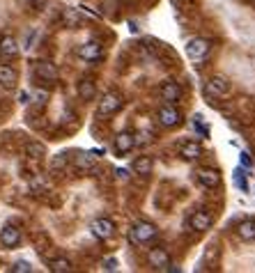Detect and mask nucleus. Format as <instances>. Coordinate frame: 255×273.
<instances>
[{"instance_id": "nucleus-1", "label": "nucleus", "mask_w": 255, "mask_h": 273, "mask_svg": "<svg viewBox=\"0 0 255 273\" xmlns=\"http://www.w3.org/2000/svg\"><path fill=\"white\" fill-rule=\"evenodd\" d=\"M156 234H159V228H156L154 223H150V220H138V223H134L129 230V241L134 246H145V244H150L152 239H156Z\"/></svg>"}, {"instance_id": "nucleus-2", "label": "nucleus", "mask_w": 255, "mask_h": 273, "mask_svg": "<svg viewBox=\"0 0 255 273\" xmlns=\"http://www.w3.org/2000/svg\"><path fill=\"white\" fill-rule=\"evenodd\" d=\"M211 51V41L205 39V37H193V39L186 41V55H189L191 62H202L207 60Z\"/></svg>"}, {"instance_id": "nucleus-3", "label": "nucleus", "mask_w": 255, "mask_h": 273, "mask_svg": "<svg viewBox=\"0 0 255 273\" xmlns=\"http://www.w3.org/2000/svg\"><path fill=\"white\" fill-rule=\"evenodd\" d=\"M122 104H124L122 95H117V92H106L99 99V104H97V115H99V117H110V115H115L117 110L122 108Z\"/></svg>"}, {"instance_id": "nucleus-4", "label": "nucleus", "mask_w": 255, "mask_h": 273, "mask_svg": "<svg viewBox=\"0 0 255 273\" xmlns=\"http://www.w3.org/2000/svg\"><path fill=\"white\" fill-rule=\"evenodd\" d=\"M230 92V83L223 76H211L205 83V97L207 99H223Z\"/></svg>"}, {"instance_id": "nucleus-5", "label": "nucleus", "mask_w": 255, "mask_h": 273, "mask_svg": "<svg viewBox=\"0 0 255 273\" xmlns=\"http://www.w3.org/2000/svg\"><path fill=\"white\" fill-rule=\"evenodd\" d=\"M35 78L39 83H55L60 78V69L51 60H39V62H35Z\"/></svg>"}, {"instance_id": "nucleus-6", "label": "nucleus", "mask_w": 255, "mask_h": 273, "mask_svg": "<svg viewBox=\"0 0 255 273\" xmlns=\"http://www.w3.org/2000/svg\"><path fill=\"white\" fill-rule=\"evenodd\" d=\"M76 55H78L80 60H85V62H99V60L104 58V46L97 39L85 41V44H80L78 49H76Z\"/></svg>"}, {"instance_id": "nucleus-7", "label": "nucleus", "mask_w": 255, "mask_h": 273, "mask_svg": "<svg viewBox=\"0 0 255 273\" xmlns=\"http://www.w3.org/2000/svg\"><path fill=\"white\" fill-rule=\"evenodd\" d=\"M156 119H159L161 126H165V129H173V126H177L182 122V113L175 108V104H165V106H161V108H159Z\"/></svg>"}, {"instance_id": "nucleus-8", "label": "nucleus", "mask_w": 255, "mask_h": 273, "mask_svg": "<svg viewBox=\"0 0 255 273\" xmlns=\"http://www.w3.org/2000/svg\"><path fill=\"white\" fill-rule=\"evenodd\" d=\"M90 232L95 239H99V241H108L113 234H115V223L110 218H95L90 223Z\"/></svg>"}, {"instance_id": "nucleus-9", "label": "nucleus", "mask_w": 255, "mask_h": 273, "mask_svg": "<svg viewBox=\"0 0 255 273\" xmlns=\"http://www.w3.org/2000/svg\"><path fill=\"white\" fill-rule=\"evenodd\" d=\"M211 223H214V218H211L207 209H198L189 216V230H193V232H207L211 228Z\"/></svg>"}, {"instance_id": "nucleus-10", "label": "nucleus", "mask_w": 255, "mask_h": 273, "mask_svg": "<svg viewBox=\"0 0 255 273\" xmlns=\"http://www.w3.org/2000/svg\"><path fill=\"white\" fill-rule=\"evenodd\" d=\"M159 95H161V99H163L165 104H175V101L182 99V87H180L177 80H165V83L161 85Z\"/></svg>"}, {"instance_id": "nucleus-11", "label": "nucleus", "mask_w": 255, "mask_h": 273, "mask_svg": "<svg viewBox=\"0 0 255 273\" xmlns=\"http://www.w3.org/2000/svg\"><path fill=\"white\" fill-rule=\"evenodd\" d=\"M0 244L5 248H16L21 244V230L14 228V225H5L0 230Z\"/></svg>"}, {"instance_id": "nucleus-12", "label": "nucleus", "mask_w": 255, "mask_h": 273, "mask_svg": "<svg viewBox=\"0 0 255 273\" xmlns=\"http://www.w3.org/2000/svg\"><path fill=\"white\" fill-rule=\"evenodd\" d=\"M147 262H150V266L159 268V271H165V266L170 264V255L165 248H152L147 253Z\"/></svg>"}, {"instance_id": "nucleus-13", "label": "nucleus", "mask_w": 255, "mask_h": 273, "mask_svg": "<svg viewBox=\"0 0 255 273\" xmlns=\"http://www.w3.org/2000/svg\"><path fill=\"white\" fill-rule=\"evenodd\" d=\"M198 181H200L205 189H216L221 184V174L214 168H200L198 170Z\"/></svg>"}, {"instance_id": "nucleus-14", "label": "nucleus", "mask_w": 255, "mask_h": 273, "mask_svg": "<svg viewBox=\"0 0 255 273\" xmlns=\"http://www.w3.org/2000/svg\"><path fill=\"white\" fill-rule=\"evenodd\" d=\"M113 147H115V154H126V152H131V149L136 147L134 133H129V131H122V133H117Z\"/></svg>"}, {"instance_id": "nucleus-15", "label": "nucleus", "mask_w": 255, "mask_h": 273, "mask_svg": "<svg viewBox=\"0 0 255 273\" xmlns=\"http://www.w3.org/2000/svg\"><path fill=\"white\" fill-rule=\"evenodd\" d=\"M180 156L186 161H195L202 156V145L195 143V140H186V143L180 145Z\"/></svg>"}, {"instance_id": "nucleus-16", "label": "nucleus", "mask_w": 255, "mask_h": 273, "mask_svg": "<svg viewBox=\"0 0 255 273\" xmlns=\"http://www.w3.org/2000/svg\"><path fill=\"white\" fill-rule=\"evenodd\" d=\"M19 41H16V37L12 35H5V37H0V55L3 58H16L19 55Z\"/></svg>"}, {"instance_id": "nucleus-17", "label": "nucleus", "mask_w": 255, "mask_h": 273, "mask_svg": "<svg viewBox=\"0 0 255 273\" xmlns=\"http://www.w3.org/2000/svg\"><path fill=\"white\" fill-rule=\"evenodd\" d=\"M131 170H134L136 174H140V177H147V174L154 172V161H152L150 156H138V159L131 163Z\"/></svg>"}, {"instance_id": "nucleus-18", "label": "nucleus", "mask_w": 255, "mask_h": 273, "mask_svg": "<svg viewBox=\"0 0 255 273\" xmlns=\"http://www.w3.org/2000/svg\"><path fill=\"white\" fill-rule=\"evenodd\" d=\"M78 97L83 101H92L97 97V85H95V80L92 78H83L78 83Z\"/></svg>"}, {"instance_id": "nucleus-19", "label": "nucleus", "mask_w": 255, "mask_h": 273, "mask_svg": "<svg viewBox=\"0 0 255 273\" xmlns=\"http://www.w3.org/2000/svg\"><path fill=\"white\" fill-rule=\"evenodd\" d=\"M237 234H239V239H244V241H255V220L253 218L241 220V223L237 225Z\"/></svg>"}, {"instance_id": "nucleus-20", "label": "nucleus", "mask_w": 255, "mask_h": 273, "mask_svg": "<svg viewBox=\"0 0 255 273\" xmlns=\"http://www.w3.org/2000/svg\"><path fill=\"white\" fill-rule=\"evenodd\" d=\"M25 156L32 161H41L46 156V147L41 143H37V140H30V143L25 145Z\"/></svg>"}, {"instance_id": "nucleus-21", "label": "nucleus", "mask_w": 255, "mask_h": 273, "mask_svg": "<svg viewBox=\"0 0 255 273\" xmlns=\"http://www.w3.org/2000/svg\"><path fill=\"white\" fill-rule=\"evenodd\" d=\"M80 21H83V16H80L78 10H74V7H67V10L62 12V23H65L67 28H76V25H80Z\"/></svg>"}, {"instance_id": "nucleus-22", "label": "nucleus", "mask_w": 255, "mask_h": 273, "mask_svg": "<svg viewBox=\"0 0 255 273\" xmlns=\"http://www.w3.org/2000/svg\"><path fill=\"white\" fill-rule=\"evenodd\" d=\"M49 271H53V273H69L71 271V262L67 257H53L49 262Z\"/></svg>"}, {"instance_id": "nucleus-23", "label": "nucleus", "mask_w": 255, "mask_h": 273, "mask_svg": "<svg viewBox=\"0 0 255 273\" xmlns=\"http://www.w3.org/2000/svg\"><path fill=\"white\" fill-rule=\"evenodd\" d=\"M74 165H76V172L83 174L88 172V170H92V165H95V159H92L90 154H78L74 159Z\"/></svg>"}, {"instance_id": "nucleus-24", "label": "nucleus", "mask_w": 255, "mask_h": 273, "mask_svg": "<svg viewBox=\"0 0 255 273\" xmlns=\"http://www.w3.org/2000/svg\"><path fill=\"white\" fill-rule=\"evenodd\" d=\"M19 74L16 69H12L10 65H0V85H14Z\"/></svg>"}, {"instance_id": "nucleus-25", "label": "nucleus", "mask_w": 255, "mask_h": 273, "mask_svg": "<svg viewBox=\"0 0 255 273\" xmlns=\"http://www.w3.org/2000/svg\"><path fill=\"white\" fill-rule=\"evenodd\" d=\"M193 129L198 131L202 138H207V135H209V129H207L205 117H202V115H195V117H193Z\"/></svg>"}, {"instance_id": "nucleus-26", "label": "nucleus", "mask_w": 255, "mask_h": 273, "mask_svg": "<svg viewBox=\"0 0 255 273\" xmlns=\"http://www.w3.org/2000/svg\"><path fill=\"white\" fill-rule=\"evenodd\" d=\"M12 271H14V273H30V271H32V264H30V262H23V259H19V262L12 264Z\"/></svg>"}, {"instance_id": "nucleus-27", "label": "nucleus", "mask_w": 255, "mask_h": 273, "mask_svg": "<svg viewBox=\"0 0 255 273\" xmlns=\"http://www.w3.org/2000/svg\"><path fill=\"white\" fill-rule=\"evenodd\" d=\"M65 165H67V156L65 154L53 156V161H51V170H55V172H58V170H62Z\"/></svg>"}, {"instance_id": "nucleus-28", "label": "nucleus", "mask_w": 255, "mask_h": 273, "mask_svg": "<svg viewBox=\"0 0 255 273\" xmlns=\"http://www.w3.org/2000/svg\"><path fill=\"white\" fill-rule=\"evenodd\" d=\"M235 184H237V189H241V191H248V186H246V174H244V170H235Z\"/></svg>"}, {"instance_id": "nucleus-29", "label": "nucleus", "mask_w": 255, "mask_h": 273, "mask_svg": "<svg viewBox=\"0 0 255 273\" xmlns=\"http://www.w3.org/2000/svg\"><path fill=\"white\" fill-rule=\"evenodd\" d=\"M32 99H35L37 106H44L46 101H49V92H46V89H35V92H32Z\"/></svg>"}, {"instance_id": "nucleus-30", "label": "nucleus", "mask_w": 255, "mask_h": 273, "mask_svg": "<svg viewBox=\"0 0 255 273\" xmlns=\"http://www.w3.org/2000/svg\"><path fill=\"white\" fill-rule=\"evenodd\" d=\"M101 266H104V271H117V259L115 257H108V259H104V264H101Z\"/></svg>"}, {"instance_id": "nucleus-31", "label": "nucleus", "mask_w": 255, "mask_h": 273, "mask_svg": "<svg viewBox=\"0 0 255 273\" xmlns=\"http://www.w3.org/2000/svg\"><path fill=\"white\" fill-rule=\"evenodd\" d=\"M239 161H241V165H244V168H248V170L253 168V159H250L246 152H241V154H239Z\"/></svg>"}, {"instance_id": "nucleus-32", "label": "nucleus", "mask_w": 255, "mask_h": 273, "mask_svg": "<svg viewBox=\"0 0 255 273\" xmlns=\"http://www.w3.org/2000/svg\"><path fill=\"white\" fill-rule=\"evenodd\" d=\"M115 177L120 179V181H129V170H124V168H117V170H115Z\"/></svg>"}]
</instances>
